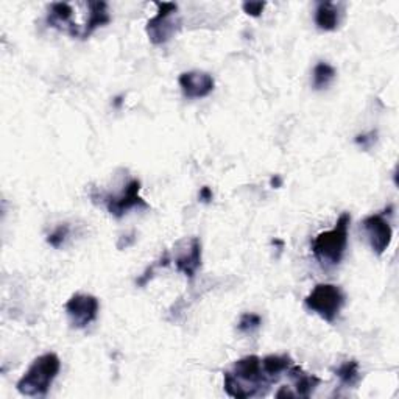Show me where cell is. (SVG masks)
Masks as SVG:
<instances>
[{
    "label": "cell",
    "instance_id": "cell-25",
    "mask_svg": "<svg viewBox=\"0 0 399 399\" xmlns=\"http://www.w3.org/2000/svg\"><path fill=\"white\" fill-rule=\"evenodd\" d=\"M120 103H122V97H117V99H116V101H114V105H116V106H119Z\"/></svg>",
    "mask_w": 399,
    "mask_h": 399
},
{
    "label": "cell",
    "instance_id": "cell-15",
    "mask_svg": "<svg viewBox=\"0 0 399 399\" xmlns=\"http://www.w3.org/2000/svg\"><path fill=\"white\" fill-rule=\"evenodd\" d=\"M335 376H337L342 382V386L353 387L356 386L359 379H361V371H359V362L357 361H347L342 365H339L337 369H334Z\"/></svg>",
    "mask_w": 399,
    "mask_h": 399
},
{
    "label": "cell",
    "instance_id": "cell-1",
    "mask_svg": "<svg viewBox=\"0 0 399 399\" xmlns=\"http://www.w3.org/2000/svg\"><path fill=\"white\" fill-rule=\"evenodd\" d=\"M271 386L262 369V359L245 356L234 362L230 371H225V392L236 399H248L267 392Z\"/></svg>",
    "mask_w": 399,
    "mask_h": 399
},
{
    "label": "cell",
    "instance_id": "cell-17",
    "mask_svg": "<svg viewBox=\"0 0 399 399\" xmlns=\"http://www.w3.org/2000/svg\"><path fill=\"white\" fill-rule=\"evenodd\" d=\"M262 325V318L261 315H257V314H244L240 317L239 320V325H237V330L242 332V334H252L256 330H259Z\"/></svg>",
    "mask_w": 399,
    "mask_h": 399
},
{
    "label": "cell",
    "instance_id": "cell-13",
    "mask_svg": "<svg viewBox=\"0 0 399 399\" xmlns=\"http://www.w3.org/2000/svg\"><path fill=\"white\" fill-rule=\"evenodd\" d=\"M340 22L339 6L332 2H320L315 10V23L320 30L334 31Z\"/></svg>",
    "mask_w": 399,
    "mask_h": 399
},
{
    "label": "cell",
    "instance_id": "cell-4",
    "mask_svg": "<svg viewBox=\"0 0 399 399\" xmlns=\"http://www.w3.org/2000/svg\"><path fill=\"white\" fill-rule=\"evenodd\" d=\"M304 306L308 310L314 312L327 323H334L339 317L342 308L345 306V293L335 284H318L314 287L306 300Z\"/></svg>",
    "mask_w": 399,
    "mask_h": 399
},
{
    "label": "cell",
    "instance_id": "cell-16",
    "mask_svg": "<svg viewBox=\"0 0 399 399\" xmlns=\"http://www.w3.org/2000/svg\"><path fill=\"white\" fill-rule=\"evenodd\" d=\"M337 75L335 69L327 64L325 61H320L318 64L314 67V88L315 89H325L331 84V82Z\"/></svg>",
    "mask_w": 399,
    "mask_h": 399
},
{
    "label": "cell",
    "instance_id": "cell-18",
    "mask_svg": "<svg viewBox=\"0 0 399 399\" xmlns=\"http://www.w3.org/2000/svg\"><path fill=\"white\" fill-rule=\"evenodd\" d=\"M69 231H70V228L67 223L58 225L57 228L53 230V232L49 234V237H47V244L53 248H60L66 242V239L69 236Z\"/></svg>",
    "mask_w": 399,
    "mask_h": 399
},
{
    "label": "cell",
    "instance_id": "cell-8",
    "mask_svg": "<svg viewBox=\"0 0 399 399\" xmlns=\"http://www.w3.org/2000/svg\"><path fill=\"white\" fill-rule=\"evenodd\" d=\"M140 192V181L139 179H131V181L125 186V189L120 192V195H106L105 197V205L108 213L120 218L128 213L133 208H144L147 209L148 205L145 200L139 195Z\"/></svg>",
    "mask_w": 399,
    "mask_h": 399
},
{
    "label": "cell",
    "instance_id": "cell-24",
    "mask_svg": "<svg viewBox=\"0 0 399 399\" xmlns=\"http://www.w3.org/2000/svg\"><path fill=\"white\" fill-rule=\"evenodd\" d=\"M270 186L273 187V189H279V187L283 186V178H281L279 175L271 176V179H270Z\"/></svg>",
    "mask_w": 399,
    "mask_h": 399
},
{
    "label": "cell",
    "instance_id": "cell-19",
    "mask_svg": "<svg viewBox=\"0 0 399 399\" xmlns=\"http://www.w3.org/2000/svg\"><path fill=\"white\" fill-rule=\"evenodd\" d=\"M169 264H170V256L166 253V254H164V256L161 257V259H159L158 262H154V264L152 265V267H148V269L145 270L144 275L136 281V284H137L139 287H144V286L148 283V281H150V279L154 276V270H156V269L167 267Z\"/></svg>",
    "mask_w": 399,
    "mask_h": 399
},
{
    "label": "cell",
    "instance_id": "cell-12",
    "mask_svg": "<svg viewBox=\"0 0 399 399\" xmlns=\"http://www.w3.org/2000/svg\"><path fill=\"white\" fill-rule=\"evenodd\" d=\"M74 8L64 2H57L49 6V13H47V26L52 28H57L61 31H66L69 35L70 28H72L74 22Z\"/></svg>",
    "mask_w": 399,
    "mask_h": 399
},
{
    "label": "cell",
    "instance_id": "cell-14",
    "mask_svg": "<svg viewBox=\"0 0 399 399\" xmlns=\"http://www.w3.org/2000/svg\"><path fill=\"white\" fill-rule=\"evenodd\" d=\"M292 365V359L288 356H267L262 359V369L264 373L267 374V378L270 379L271 384H275V382L279 381L281 374L286 373L288 369H291Z\"/></svg>",
    "mask_w": 399,
    "mask_h": 399
},
{
    "label": "cell",
    "instance_id": "cell-9",
    "mask_svg": "<svg viewBox=\"0 0 399 399\" xmlns=\"http://www.w3.org/2000/svg\"><path fill=\"white\" fill-rule=\"evenodd\" d=\"M179 88L187 99H205L214 91L215 82L210 74L203 70H189L178 78Z\"/></svg>",
    "mask_w": 399,
    "mask_h": 399
},
{
    "label": "cell",
    "instance_id": "cell-3",
    "mask_svg": "<svg viewBox=\"0 0 399 399\" xmlns=\"http://www.w3.org/2000/svg\"><path fill=\"white\" fill-rule=\"evenodd\" d=\"M61 370V361L55 353L36 357L30 369L18 381L16 388L23 396H45Z\"/></svg>",
    "mask_w": 399,
    "mask_h": 399
},
{
    "label": "cell",
    "instance_id": "cell-10",
    "mask_svg": "<svg viewBox=\"0 0 399 399\" xmlns=\"http://www.w3.org/2000/svg\"><path fill=\"white\" fill-rule=\"evenodd\" d=\"M176 270L181 271L186 278L192 279L201 265V242L198 237H192L183 252L175 257Z\"/></svg>",
    "mask_w": 399,
    "mask_h": 399
},
{
    "label": "cell",
    "instance_id": "cell-11",
    "mask_svg": "<svg viewBox=\"0 0 399 399\" xmlns=\"http://www.w3.org/2000/svg\"><path fill=\"white\" fill-rule=\"evenodd\" d=\"M288 371V378L292 379L295 387L296 398H310L312 393L315 392V388L320 386V378L315 374H309L304 371L300 365H291Z\"/></svg>",
    "mask_w": 399,
    "mask_h": 399
},
{
    "label": "cell",
    "instance_id": "cell-2",
    "mask_svg": "<svg viewBox=\"0 0 399 399\" xmlns=\"http://www.w3.org/2000/svg\"><path fill=\"white\" fill-rule=\"evenodd\" d=\"M351 225L349 213H343L332 230L320 232L312 240V253L323 267H335L345 256L348 247V232Z\"/></svg>",
    "mask_w": 399,
    "mask_h": 399
},
{
    "label": "cell",
    "instance_id": "cell-6",
    "mask_svg": "<svg viewBox=\"0 0 399 399\" xmlns=\"http://www.w3.org/2000/svg\"><path fill=\"white\" fill-rule=\"evenodd\" d=\"M393 206H388L386 210L378 214H371L362 220V230L365 232L369 244L376 256H382L392 244L393 228L390 225L387 215L392 214Z\"/></svg>",
    "mask_w": 399,
    "mask_h": 399
},
{
    "label": "cell",
    "instance_id": "cell-23",
    "mask_svg": "<svg viewBox=\"0 0 399 399\" xmlns=\"http://www.w3.org/2000/svg\"><path fill=\"white\" fill-rule=\"evenodd\" d=\"M276 398H296V395L293 390H291V387H281V390L276 393Z\"/></svg>",
    "mask_w": 399,
    "mask_h": 399
},
{
    "label": "cell",
    "instance_id": "cell-21",
    "mask_svg": "<svg viewBox=\"0 0 399 399\" xmlns=\"http://www.w3.org/2000/svg\"><path fill=\"white\" fill-rule=\"evenodd\" d=\"M265 5H267L265 2H245L244 5H242V8H244V11L248 16H253V18H259V16L264 11Z\"/></svg>",
    "mask_w": 399,
    "mask_h": 399
},
{
    "label": "cell",
    "instance_id": "cell-20",
    "mask_svg": "<svg viewBox=\"0 0 399 399\" xmlns=\"http://www.w3.org/2000/svg\"><path fill=\"white\" fill-rule=\"evenodd\" d=\"M376 139H378V133L371 131V133H369V135L356 136V144L365 148V150H369V148H371L374 145V142H376Z\"/></svg>",
    "mask_w": 399,
    "mask_h": 399
},
{
    "label": "cell",
    "instance_id": "cell-22",
    "mask_svg": "<svg viewBox=\"0 0 399 399\" xmlns=\"http://www.w3.org/2000/svg\"><path fill=\"white\" fill-rule=\"evenodd\" d=\"M198 198H200V201H203V203H210V201H213L214 195H213V191H210V187H208V186L201 187L200 193H198Z\"/></svg>",
    "mask_w": 399,
    "mask_h": 399
},
{
    "label": "cell",
    "instance_id": "cell-7",
    "mask_svg": "<svg viewBox=\"0 0 399 399\" xmlns=\"http://www.w3.org/2000/svg\"><path fill=\"white\" fill-rule=\"evenodd\" d=\"M100 310V303L94 295L75 293L66 303V312L70 325L77 330H84L92 322H96Z\"/></svg>",
    "mask_w": 399,
    "mask_h": 399
},
{
    "label": "cell",
    "instance_id": "cell-5",
    "mask_svg": "<svg viewBox=\"0 0 399 399\" xmlns=\"http://www.w3.org/2000/svg\"><path fill=\"white\" fill-rule=\"evenodd\" d=\"M156 6H158V13H156L154 18L147 22L145 31L148 39L154 45H162L169 43L178 33L179 28H181V22L176 18V4L156 2Z\"/></svg>",
    "mask_w": 399,
    "mask_h": 399
}]
</instances>
